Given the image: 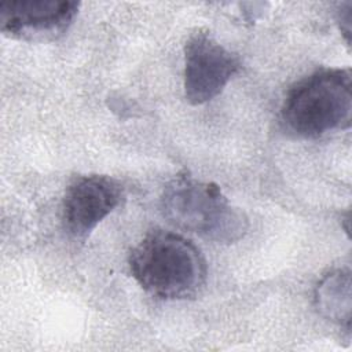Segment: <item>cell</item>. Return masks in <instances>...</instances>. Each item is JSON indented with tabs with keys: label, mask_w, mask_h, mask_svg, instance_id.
<instances>
[{
	"label": "cell",
	"mask_w": 352,
	"mask_h": 352,
	"mask_svg": "<svg viewBox=\"0 0 352 352\" xmlns=\"http://www.w3.org/2000/svg\"><path fill=\"white\" fill-rule=\"evenodd\" d=\"M352 74L349 69L324 67L294 82L287 91L280 121L301 139H318L351 126Z\"/></svg>",
	"instance_id": "obj_3"
},
{
	"label": "cell",
	"mask_w": 352,
	"mask_h": 352,
	"mask_svg": "<svg viewBox=\"0 0 352 352\" xmlns=\"http://www.w3.org/2000/svg\"><path fill=\"white\" fill-rule=\"evenodd\" d=\"M314 302L324 319L349 330L352 309L349 268H334L326 272L315 286Z\"/></svg>",
	"instance_id": "obj_7"
},
{
	"label": "cell",
	"mask_w": 352,
	"mask_h": 352,
	"mask_svg": "<svg viewBox=\"0 0 352 352\" xmlns=\"http://www.w3.org/2000/svg\"><path fill=\"white\" fill-rule=\"evenodd\" d=\"M78 3L70 0H12L0 4V29L21 40H52L73 23Z\"/></svg>",
	"instance_id": "obj_6"
},
{
	"label": "cell",
	"mask_w": 352,
	"mask_h": 352,
	"mask_svg": "<svg viewBox=\"0 0 352 352\" xmlns=\"http://www.w3.org/2000/svg\"><path fill=\"white\" fill-rule=\"evenodd\" d=\"M239 58L208 30L191 33L184 44V96L191 104H204L226 88L239 72Z\"/></svg>",
	"instance_id": "obj_4"
},
{
	"label": "cell",
	"mask_w": 352,
	"mask_h": 352,
	"mask_svg": "<svg viewBox=\"0 0 352 352\" xmlns=\"http://www.w3.org/2000/svg\"><path fill=\"white\" fill-rule=\"evenodd\" d=\"M338 22L341 26V32L345 34V40L346 43H349V37H351V4L346 3V8L344 10V7L341 6L340 11H338Z\"/></svg>",
	"instance_id": "obj_8"
},
{
	"label": "cell",
	"mask_w": 352,
	"mask_h": 352,
	"mask_svg": "<svg viewBox=\"0 0 352 352\" xmlns=\"http://www.w3.org/2000/svg\"><path fill=\"white\" fill-rule=\"evenodd\" d=\"M160 210L173 227L216 243L238 242L249 228L246 214L228 201L216 183L187 175L165 186Z\"/></svg>",
	"instance_id": "obj_2"
},
{
	"label": "cell",
	"mask_w": 352,
	"mask_h": 352,
	"mask_svg": "<svg viewBox=\"0 0 352 352\" xmlns=\"http://www.w3.org/2000/svg\"><path fill=\"white\" fill-rule=\"evenodd\" d=\"M128 264L135 280L161 300H188L206 282V261L186 236L153 230L131 250Z\"/></svg>",
	"instance_id": "obj_1"
},
{
	"label": "cell",
	"mask_w": 352,
	"mask_h": 352,
	"mask_svg": "<svg viewBox=\"0 0 352 352\" xmlns=\"http://www.w3.org/2000/svg\"><path fill=\"white\" fill-rule=\"evenodd\" d=\"M122 186L107 175L76 177L66 188L62 201L65 231L76 239L87 238L122 199Z\"/></svg>",
	"instance_id": "obj_5"
}]
</instances>
